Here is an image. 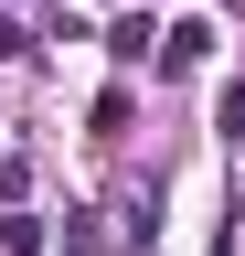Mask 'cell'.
<instances>
[{
    "instance_id": "cell-3",
    "label": "cell",
    "mask_w": 245,
    "mask_h": 256,
    "mask_svg": "<svg viewBox=\"0 0 245 256\" xmlns=\"http://www.w3.org/2000/svg\"><path fill=\"white\" fill-rule=\"evenodd\" d=\"M149 43H160V32H149V11H139V22H117V32H107V54H117V64H139Z\"/></svg>"
},
{
    "instance_id": "cell-2",
    "label": "cell",
    "mask_w": 245,
    "mask_h": 256,
    "mask_svg": "<svg viewBox=\"0 0 245 256\" xmlns=\"http://www.w3.org/2000/svg\"><path fill=\"white\" fill-rule=\"evenodd\" d=\"M0 256H43V214H0Z\"/></svg>"
},
{
    "instance_id": "cell-1",
    "label": "cell",
    "mask_w": 245,
    "mask_h": 256,
    "mask_svg": "<svg viewBox=\"0 0 245 256\" xmlns=\"http://www.w3.org/2000/svg\"><path fill=\"white\" fill-rule=\"evenodd\" d=\"M213 64V22H171L160 32V75H203Z\"/></svg>"
},
{
    "instance_id": "cell-4",
    "label": "cell",
    "mask_w": 245,
    "mask_h": 256,
    "mask_svg": "<svg viewBox=\"0 0 245 256\" xmlns=\"http://www.w3.org/2000/svg\"><path fill=\"white\" fill-rule=\"evenodd\" d=\"M213 128H224V150H245V86H224V96H213Z\"/></svg>"
},
{
    "instance_id": "cell-5",
    "label": "cell",
    "mask_w": 245,
    "mask_h": 256,
    "mask_svg": "<svg viewBox=\"0 0 245 256\" xmlns=\"http://www.w3.org/2000/svg\"><path fill=\"white\" fill-rule=\"evenodd\" d=\"M224 256H245V224H235V235H224Z\"/></svg>"
}]
</instances>
